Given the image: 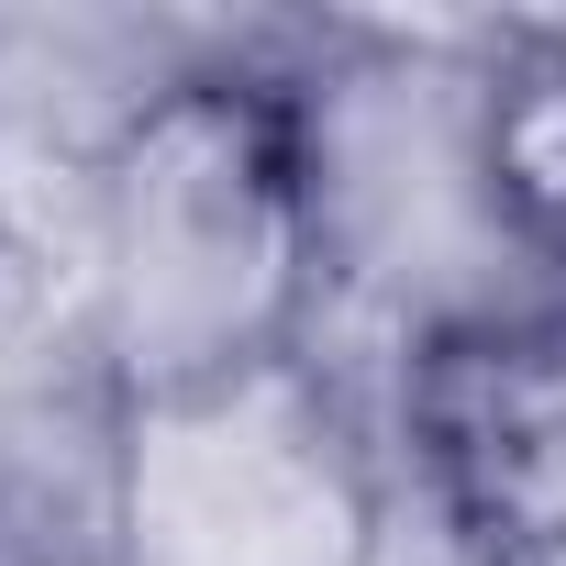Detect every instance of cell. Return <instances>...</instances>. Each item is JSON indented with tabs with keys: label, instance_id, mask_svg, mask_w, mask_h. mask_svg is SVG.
<instances>
[{
	"label": "cell",
	"instance_id": "4",
	"mask_svg": "<svg viewBox=\"0 0 566 566\" xmlns=\"http://www.w3.org/2000/svg\"><path fill=\"white\" fill-rule=\"evenodd\" d=\"M467 167H478V200L511 244L566 255V34H511L489 56Z\"/></svg>",
	"mask_w": 566,
	"mask_h": 566
},
{
	"label": "cell",
	"instance_id": "3",
	"mask_svg": "<svg viewBox=\"0 0 566 566\" xmlns=\"http://www.w3.org/2000/svg\"><path fill=\"white\" fill-rule=\"evenodd\" d=\"M400 467L467 566H566V312H455L400 356Z\"/></svg>",
	"mask_w": 566,
	"mask_h": 566
},
{
	"label": "cell",
	"instance_id": "1",
	"mask_svg": "<svg viewBox=\"0 0 566 566\" xmlns=\"http://www.w3.org/2000/svg\"><path fill=\"white\" fill-rule=\"evenodd\" d=\"M323 145L290 78L189 67L145 90L101 156V378L167 400L312 356Z\"/></svg>",
	"mask_w": 566,
	"mask_h": 566
},
{
	"label": "cell",
	"instance_id": "2",
	"mask_svg": "<svg viewBox=\"0 0 566 566\" xmlns=\"http://www.w3.org/2000/svg\"><path fill=\"white\" fill-rule=\"evenodd\" d=\"M389 455L323 356H266L167 400H112V566H378Z\"/></svg>",
	"mask_w": 566,
	"mask_h": 566
}]
</instances>
